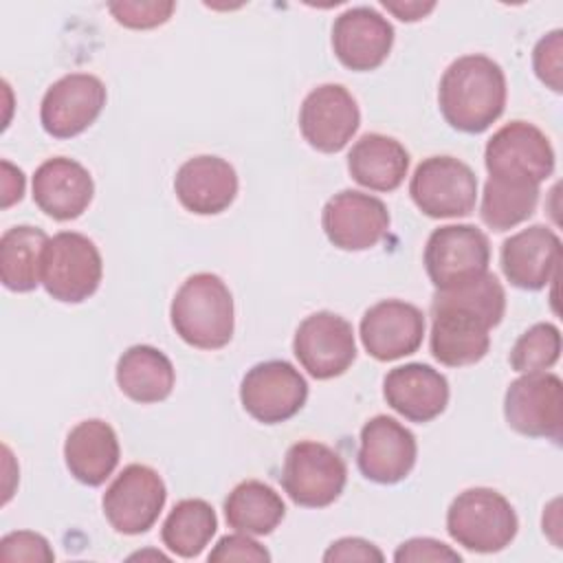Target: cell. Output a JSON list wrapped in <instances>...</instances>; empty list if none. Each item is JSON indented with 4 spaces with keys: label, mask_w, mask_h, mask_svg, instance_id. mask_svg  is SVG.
Segmentation results:
<instances>
[{
    "label": "cell",
    "mask_w": 563,
    "mask_h": 563,
    "mask_svg": "<svg viewBox=\"0 0 563 563\" xmlns=\"http://www.w3.org/2000/svg\"><path fill=\"white\" fill-rule=\"evenodd\" d=\"M506 312V292L493 273L449 290H435L429 347L438 363L464 367L479 363L490 347V328Z\"/></svg>",
    "instance_id": "obj_1"
},
{
    "label": "cell",
    "mask_w": 563,
    "mask_h": 563,
    "mask_svg": "<svg viewBox=\"0 0 563 563\" xmlns=\"http://www.w3.org/2000/svg\"><path fill=\"white\" fill-rule=\"evenodd\" d=\"M506 95V75L495 59L462 55L440 79L438 106L453 130L479 134L501 117Z\"/></svg>",
    "instance_id": "obj_2"
},
{
    "label": "cell",
    "mask_w": 563,
    "mask_h": 563,
    "mask_svg": "<svg viewBox=\"0 0 563 563\" xmlns=\"http://www.w3.org/2000/svg\"><path fill=\"white\" fill-rule=\"evenodd\" d=\"M169 319L187 345L220 350L231 341L235 328L233 295L213 273L189 275L172 299Z\"/></svg>",
    "instance_id": "obj_3"
},
{
    "label": "cell",
    "mask_w": 563,
    "mask_h": 563,
    "mask_svg": "<svg viewBox=\"0 0 563 563\" xmlns=\"http://www.w3.org/2000/svg\"><path fill=\"white\" fill-rule=\"evenodd\" d=\"M517 528L515 508L493 488H468L460 493L446 510L449 537L471 552L490 554L504 550L512 543Z\"/></svg>",
    "instance_id": "obj_4"
},
{
    "label": "cell",
    "mask_w": 563,
    "mask_h": 563,
    "mask_svg": "<svg viewBox=\"0 0 563 563\" xmlns=\"http://www.w3.org/2000/svg\"><path fill=\"white\" fill-rule=\"evenodd\" d=\"M103 277L97 244L77 231L48 238L42 255V286L62 303H81L92 297Z\"/></svg>",
    "instance_id": "obj_5"
},
{
    "label": "cell",
    "mask_w": 563,
    "mask_h": 563,
    "mask_svg": "<svg viewBox=\"0 0 563 563\" xmlns=\"http://www.w3.org/2000/svg\"><path fill=\"white\" fill-rule=\"evenodd\" d=\"M345 482L347 466L328 444L301 440L286 451L282 488L297 506L325 508L339 499Z\"/></svg>",
    "instance_id": "obj_6"
},
{
    "label": "cell",
    "mask_w": 563,
    "mask_h": 563,
    "mask_svg": "<svg viewBox=\"0 0 563 563\" xmlns=\"http://www.w3.org/2000/svg\"><path fill=\"white\" fill-rule=\"evenodd\" d=\"M484 165L488 178L541 185L554 172V150L537 125L510 121L488 139Z\"/></svg>",
    "instance_id": "obj_7"
},
{
    "label": "cell",
    "mask_w": 563,
    "mask_h": 563,
    "mask_svg": "<svg viewBox=\"0 0 563 563\" xmlns=\"http://www.w3.org/2000/svg\"><path fill=\"white\" fill-rule=\"evenodd\" d=\"M490 242L473 224H444L431 231L424 268L435 290H449L488 273Z\"/></svg>",
    "instance_id": "obj_8"
},
{
    "label": "cell",
    "mask_w": 563,
    "mask_h": 563,
    "mask_svg": "<svg viewBox=\"0 0 563 563\" xmlns=\"http://www.w3.org/2000/svg\"><path fill=\"white\" fill-rule=\"evenodd\" d=\"M409 196L429 218H464L475 209L477 176L455 156H429L416 167Z\"/></svg>",
    "instance_id": "obj_9"
},
{
    "label": "cell",
    "mask_w": 563,
    "mask_h": 563,
    "mask_svg": "<svg viewBox=\"0 0 563 563\" xmlns=\"http://www.w3.org/2000/svg\"><path fill=\"white\" fill-rule=\"evenodd\" d=\"M504 416L510 429L528 438L561 442L563 383L556 374L537 372L515 378L504 396Z\"/></svg>",
    "instance_id": "obj_10"
},
{
    "label": "cell",
    "mask_w": 563,
    "mask_h": 563,
    "mask_svg": "<svg viewBox=\"0 0 563 563\" xmlns=\"http://www.w3.org/2000/svg\"><path fill=\"white\" fill-rule=\"evenodd\" d=\"M167 499L163 477L145 464H128L106 488L101 506L108 523L121 534L147 532Z\"/></svg>",
    "instance_id": "obj_11"
},
{
    "label": "cell",
    "mask_w": 563,
    "mask_h": 563,
    "mask_svg": "<svg viewBox=\"0 0 563 563\" xmlns=\"http://www.w3.org/2000/svg\"><path fill=\"white\" fill-rule=\"evenodd\" d=\"M308 398V383L288 361L253 365L240 383L244 411L264 424H279L299 413Z\"/></svg>",
    "instance_id": "obj_12"
},
{
    "label": "cell",
    "mask_w": 563,
    "mask_h": 563,
    "mask_svg": "<svg viewBox=\"0 0 563 563\" xmlns=\"http://www.w3.org/2000/svg\"><path fill=\"white\" fill-rule=\"evenodd\" d=\"M292 352L312 378L341 376L356 358L354 328L347 319L328 310L308 314L295 332Z\"/></svg>",
    "instance_id": "obj_13"
},
{
    "label": "cell",
    "mask_w": 563,
    "mask_h": 563,
    "mask_svg": "<svg viewBox=\"0 0 563 563\" xmlns=\"http://www.w3.org/2000/svg\"><path fill=\"white\" fill-rule=\"evenodd\" d=\"M106 86L90 73L57 79L42 97L40 123L53 139H73L88 130L106 106Z\"/></svg>",
    "instance_id": "obj_14"
},
{
    "label": "cell",
    "mask_w": 563,
    "mask_h": 563,
    "mask_svg": "<svg viewBox=\"0 0 563 563\" xmlns=\"http://www.w3.org/2000/svg\"><path fill=\"white\" fill-rule=\"evenodd\" d=\"M361 123V112L352 92L341 84L312 88L299 108V130L310 147L323 154L341 152Z\"/></svg>",
    "instance_id": "obj_15"
},
{
    "label": "cell",
    "mask_w": 563,
    "mask_h": 563,
    "mask_svg": "<svg viewBox=\"0 0 563 563\" xmlns=\"http://www.w3.org/2000/svg\"><path fill=\"white\" fill-rule=\"evenodd\" d=\"M321 227L336 249L367 251L387 235L389 211L376 196L343 189L323 205Z\"/></svg>",
    "instance_id": "obj_16"
},
{
    "label": "cell",
    "mask_w": 563,
    "mask_h": 563,
    "mask_svg": "<svg viewBox=\"0 0 563 563\" xmlns=\"http://www.w3.org/2000/svg\"><path fill=\"white\" fill-rule=\"evenodd\" d=\"M358 471L376 484L402 482L418 455L416 435L391 416L369 418L358 438Z\"/></svg>",
    "instance_id": "obj_17"
},
{
    "label": "cell",
    "mask_w": 563,
    "mask_h": 563,
    "mask_svg": "<svg viewBox=\"0 0 563 563\" xmlns=\"http://www.w3.org/2000/svg\"><path fill=\"white\" fill-rule=\"evenodd\" d=\"M365 352L376 361H396L418 352L424 339V314L418 306L385 299L369 306L358 325Z\"/></svg>",
    "instance_id": "obj_18"
},
{
    "label": "cell",
    "mask_w": 563,
    "mask_h": 563,
    "mask_svg": "<svg viewBox=\"0 0 563 563\" xmlns=\"http://www.w3.org/2000/svg\"><path fill=\"white\" fill-rule=\"evenodd\" d=\"M394 46V26L372 7H352L332 24L336 59L356 73L378 68Z\"/></svg>",
    "instance_id": "obj_19"
},
{
    "label": "cell",
    "mask_w": 563,
    "mask_h": 563,
    "mask_svg": "<svg viewBox=\"0 0 563 563\" xmlns=\"http://www.w3.org/2000/svg\"><path fill=\"white\" fill-rule=\"evenodd\" d=\"M33 202L48 218L66 222L79 218L95 196L90 172L66 156L46 158L33 174Z\"/></svg>",
    "instance_id": "obj_20"
},
{
    "label": "cell",
    "mask_w": 563,
    "mask_h": 563,
    "mask_svg": "<svg viewBox=\"0 0 563 563\" xmlns=\"http://www.w3.org/2000/svg\"><path fill=\"white\" fill-rule=\"evenodd\" d=\"M501 271L521 290H541L552 282L561 262V238L543 224L512 233L501 244Z\"/></svg>",
    "instance_id": "obj_21"
},
{
    "label": "cell",
    "mask_w": 563,
    "mask_h": 563,
    "mask_svg": "<svg viewBox=\"0 0 563 563\" xmlns=\"http://www.w3.org/2000/svg\"><path fill=\"white\" fill-rule=\"evenodd\" d=\"M178 202L196 216H216L231 207L238 196V174L220 156H194L185 161L174 178Z\"/></svg>",
    "instance_id": "obj_22"
},
{
    "label": "cell",
    "mask_w": 563,
    "mask_h": 563,
    "mask_svg": "<svg viewBox=\"0 0 563 563\" xmlns=\"http://www.w3.org/2000/svg\"><path fill=\"white\" fill-rule=\"evenodd\" d=\"M383 396L402 418L431 422L449 405V380L427 363H407L387 372Z\"/></svg>",
    "instance_id": "obj_23"
},
{
    "label": "cell",
    "mask_w": 563,
    "mask_h": 563,
    "mask_svg": "<svg viewBox=\"0 0 563 563\" xmlns=\"http://www.w3.org/2000/svg\"><path fill=\"white\" fill-rule=\"evenodd\" d=\"M121 446L114 429L99 418L75 424L64 442V462L70 475L86 486H101L117 468Z\"/></svg>",
    "instance_id": "obj_24"
},
{
    "label": "cell",
    "mask_w": 563,
    "mask_h": 563,
    "mask_svg": "<svg viewBox=\"0 0 563 563\" xmlns=\"http://www.w3.org/2000/svg\"><path fill=\"white\" fill-rule=\"evenodd\" d=\"M409 169V152L405 145L385 134H363L347 154L350 176L372 191H394L400 187Z\"/></svg>",
    "instance_id": "obj_25"
},
{
    "label": "cell",
    "mask_w": 563,
    "mask_h": 563,
    "mask_svg": "<svg viewBox=\"0 0 563 563\" xmlns=\"http://www.w3.org/2000/svg\"><path fill=\"white\" fill-rule=\"evenodd\" d=\"M117 385L134 402L165 400L176 383L172 361L154 345H132L117 361Z\"/></svg>",
    "instance_id": "obj_26"
},
{
    "label": "cell",
    "mask_w": 563,
    "mask_h": 563,
    "mask_svg": "<svg viewBox=\"0 0 563 563\" xmlns=\"http://www.w3.org/2000/svg\"><path fill=\"white\" fill-rule=\"evenodd\" d=\"M48 235L31 224H18L0 238V279L13 292H31L42 284V255Z\"/></svg>",
    "instance_id": "obj_27"
},
{
    "label": "cell",
    "mask_w": 563,
    "mask_h": 563,
    "mask_svg": "<svg viewBox=\"0 0 563 563\" xmlns=\"http://www.w3.org/2000/svg\"><path fill=\"white\" fill-rule=\"evenodd\" d=\"M284 515L286 506L279 493L260 479L240 482L224 499L229 528L251 537L271 534L282 523Z\"/></svg>",
    "instance_id": "obj_28"
},
{
    "label": "cell",
    "mask_w": 563,
    "mask_h": 563,
    "mask_svg": "<svg viewBox=\"0 0 563 563\" xmlns=\"http://www.w3.org/2000/svg\"><path fill=\"white\" fill-rule=\"evenodd\" d=\"M218 530V517L205 499L178 501L163 521V545L183 559L198 556Z\"/></svg>",
    "instance_id": "obj_29"
},
{
    "label": "cell",
    "mask_w": 563,
    "mask_h": 563,
    "mask_svg": "<svg viewBox=\"0 0 563 563\" xmlns=\"http://www.w3.org/2000/svg\"><path fill=\"white\" fill-rule=\"evenodd\" d=\"M539 202V185L488 178L482 194L479 218L493 231H508L526 222Z\"/></svg>",
    "instance_id": "obj_30"
},
{
    "label": "cell",
    "mask_w": 563,
    "mask_h": 563,
    "mask_svg": "<svg viewBox=\"0 0 563 563\" xmlns=\"http://www.w3.org/2000/svg\"><path fill=\"white\" fill-rule=\"evenodd\" d=\"M561 356V332L554 323H534L510 350V367L519 374H537L556 365Z\"/></svg>",
    "instance_id": "obj_31"
},
{
    "label": "cell",
    "mask_w": 563,
    "mask_h": 563,
    "mask_svg": "<svg viewBox=\"0 0 563 563\" xmlns=\"http://www.w3.org/2000/svg\"><path fill=\"white\" fill-rule=\"evenodd\" d=\"M108 11L112 13V18L125 26V29H134V31H145V29H156L161 24H165L172 13L176 11V2L172 0H117V2H108Z\"/></svg>",
    "instance_id": "obj_32"
},
{
    "label": "cell",
    "mask_w": 563,
    "mask_h": 563,
    "mask_svg": "<svg viewBox=\"0 0 563 563\" xmlns=\"http://www.w3.org/2000/svg\"><path fill=\"white\" fill-rule=\"evenodd\" d=\"M532 68L541 84L550 90H563V31L554 29L543 35L532 51Z\"/></svg>",
    "instance_id": "obj_33"
},
{
    "label": "cell",
    "mask_w": 563,
    "mask_h": 563,
    "mask_svg": "<svg viewBox=\"0 0 563 563\" xmlns=\"http://www.w3.org/2000/svg\"><path fill=\"white\" fill-rule=\"evenodd\" d=\"M55 559V552L51 543L31 530H18L9 532L0 539V561H44L51 563Z\"/></svg>",
    "instance_id": "obj_34"
},
{
    "label": "cell",
    "mask_w": 563,
    "mask_h": 563,
    "mask_svg": "<svg viewBox=\"0 0 563 563\" xmlns=\"http://www.w3.org/2000/svg\"><path fill=\"white\" fill-rule=\"evenodd\" d=\"M396 563H420V561H433V563H460L462 556L451 545L431 539V537H413L402 541L394 552Z\"/></svg>",
    "instance_id": "obj_35"
},
{
    "label": "cell",
    "mask_w": 563,
    "mask_h": 563,
    "mask_svg": "<svg viewBox=\"0 0 563 563\" xmlns=\"http://www.w3.org/2000/svg\"><path fill=\"white\" fill-rule=\"evenodd\" d=\"M209 561H253V563H264L271 561V554L266 552L264 545H260L251 534L235 532L222 537L216 548L209 552Z\"/></svg>",
    "instance_id": "obj_36"
},
{
    "label": "cell",
    "mask_w": 563,
    "mask_h": 563,
    "mask_svg": "<svg viewBox=\"0 0 563 563\" xmlns=\"http://www.w3.org/2000/svg\"><path fill=\"white\" fill-rule=\"evenodd\" d=\"M325 563H350V561H363V563H380L385 561V554L369 541L361 537H343L328 545L323 552Z\"/></svg>",
    "instance_id": "obj_37"
},
{
    "label": "cell",
    "mask_w": 563,
    "mask_h": 563,
    "mask_svg": "<svg viewBox=\"0 0 563 563\" xmlns=\"http://www.w3.org/2000/svg\"><path fill=\"white\" fill-rule=\"evenodd\" d=\"M22 194H24L22 169L13 167L9 161H2V202H0V207L7 209L13 202L22 200Z\"/></svg>",
    "instance_id": "obj_38"
},
{
    "label": "cell",
    "mask_w": 563,
    "mask_h": 563,
    "mask_svg": "<svg viewBox=\"0 0 563 563\" xmlns=\"http://www.w3.org/2000/svg\"><path fill=\"white\" fill-rule=\"evenodd\" d=\"M383 7L394 13L398 20L402 22H416L422 20L424 15H429L435 9V2H420V0H383Z\"/></svg>",
    "instance_id": "obj_39"
}]
</instances>
